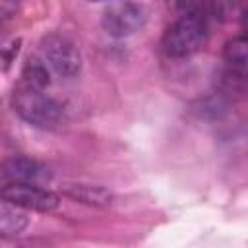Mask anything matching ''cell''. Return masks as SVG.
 Returning a JSON list of instances; mask_svg holds the SVG:
<instances>
[{
    "label": "cell",
    "mask_w": 248,
    "mask_h": 248,
    "mask_svg": "<svg viewBox=\"0 0 248 248\" xmlns=\"http://www.w3.org/2000/svg\"><path fill=\"white\" fill-rule=\"evenodd\" d=\"M209 39V25L203 12L180 14V17L167 27L161 48L170 58H186L200 52Z\"/></svg>",
    "instance_id": "1"
},
{
    "label": "cell",
    "mask_w": 248,
    "mask_h": 248,
    "mask_svg": "<svg viewBox=\"0 0 248 248\" xmlns=\"http://www.w3.org/2000/svg\"><path fill=\"white\" fill-rule=\"evenodd\" d=\"M12 108L17 112L21 120H25L31 126L43 128V130L56 128L64 118L62 107L54 99L43 93V89L25 85L23 81L14 89Z\"/></svg>",
    "instance_id": "2"
},
{
    "label": "cell",
    "mask_w": 248,
    "mask_h": 248,
    "mask_svg": "<svg viewBox=\"0 0 248 248\" xmlns=\"http://www.w3.org/2000/svg\"><path fill=\"white\" fill-rule=\"evenodd\" d=\"M145 23V12L134 0H110L101 14V27L107 35L124 39L140 31Z\"/></svg>",
    "instance_id": "3"
},
{
    "label": "cell",
    "mask_w": 248,
    "mask_h": 248,
    "mask_svg": "<svg viewBox=\"0 0 248 248\" xmlns=\"http://www.w3.org/2000/svg\"><path fill=\"white\" fill-rule=\"evenodd\" d=\"M45 62L62 78H74L81 70V52L78 45L60 33H50L41 43Z\"/></svg>",
    "instance_id": "4"
},
{
    "label": "cell",
    "mask_w": 248,
    "mask_h": 248,
    "mask_svg": "<svg viewBox=\"0 0 248 248\" xmlns=\"http://www.w3.org/2000/svg\"><path fill=\"white\" fill-rule=\"evenodd\" d=\"M0 198L25 211H41V213H48L56 209L60 203L58 194L35 182H10L0 190Z\"/></svg>",
    "instance_id": "5"
},
{
    "label": "cell",
    "mask_w": 248,
    "mask_h": 248,
    "mask_svg": "<svg viewBox=\"0 0 248 248\" xmlns=\"http://www.w3.org/2000/svg\"><path fill=\"white\" fill-rule=\"evenodd\" d=\"M4 176L12 182H45L50 178V172L45 165L27 157H14L4 165Z\"/></svg>",
    "instance_id": "6"
},
{
    "label": "cell",
    "mask_w": 248,
    "mask_h": 248,
    "mask_svg": "<svg viewBox=\"0 0 248 248\" xmlns=\"http://www.w3.org/2000/svg\"><path fill=\"white\" fill-rule=\"evenodd\" d=\"M62 194L74 202H79L85 205H95V207H105V205L112 203V192L99 184H85V182L64 184Z\"/></svg>",
    "instance_id": "7"
},
{
    "label": "cell",
    "mask_w": 248,
    "mask_h": 248,
    "mask_svg": "<svg viewBox=\"0 0 248 248\" xmlns=\"http://www.w3.org/2000/svg\"><path fill=\"white\" fill-rule=\"evenodd\" d=\"M29 225L27 211L0 198V236L14 238L19 236Z\"/></svg>",
    "instance_id": "8"
},
{
    "label": "cell",
    "mask_w": 248,
    "mask_h": 248,
    "mask_svg": "<svg viewBox=\"0 0 248 248\" xmlns=\"http://www.w3.org/2000/svg\"><path fill=\"white\" fill-rule=\"evenodd\" d=\"M223 60L229 72L244 76L246 78V66H248V43L244 35L232 37L231 41L225 43L223 48Z\"/></svg>",
    "instance_id": "9"
},
{
    "label": "cell",
    "mask_w": 248,
    "mask_h": 248,
    "mask_svg": "<svg viewBox=\"0 0 248 248\" xmlns=\"http://www.w3.org/2000/svg\"><path fill=\"white\" fill-rule=\"evenodd\" d=\"M21 78H23L25 85H31V87H37V89H45L50 83L48 68L39 58H29L25 62V66L21 70Z\"/></svg>",
    "instance_id": "10"
},
{
    "label": "cell",
    "mask_w": 248,
    "mask_h": 248,
    "mask_svg": "<svg viewBox=\"0 0 248 248\" xmlns=\"http://www.w3.org/2000/svg\"><path fill=\"white\" fill-rule=\"evenodd\" d=\"M172 8H176L180 14L188 12H203V0H169Z\"/></svg>",
    "instance_id": "11"
},
{
    "label": "cell",
    "mask_w": 248,
    "mask_h": 248,
    "mask_svg": "<svg viewBox=\"0 0 248 248\" xmlns=\"http://www.w3.org/2000/svg\"><path fill=\"white\" fill-rule=\"evenodd\" d=\"M91 2H103V0H91Z\"/></svg>",
    "instance_id": "12"
}]
</instances>
